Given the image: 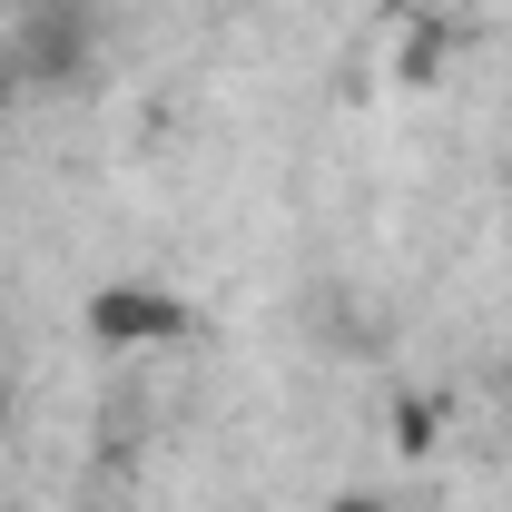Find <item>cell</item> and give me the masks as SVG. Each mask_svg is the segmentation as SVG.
<instances>
[{
	"label": "cell",
	"mask_w": 512,
	"mask_h": 512,
	"mask_svg": "<svg viewBox=\"0 0 512 512\" xmlns=\"http://www.w3.org/2000/svg\"><path fill=\"white\" fill-rule=\"evenodd\" d=\"M0 404H10V394H0Z\"/></svg>",
	"instance_id": "cell-9"
},
{
	"label": "cell",
	"mask_w": 512,
	"mask_h": 512,
	"mask_svg": "<svg viewBox=\"0 0 512 512\" xmlns=\"http://www.w3.org/2000/svg\"><path fill=\"white\" fill-rule=\"evenodd\" d=\"M99 20H109L99 0H20V30L0 40L20 89H79L99 60Z\"/></svg>",
	"instance_id": "cell-1"
},
{
	"label": "cell",
	"mask_w": 512,
	"mask_h": 512,
	"mask_svg": "<svg viewBox=\"0 0 512 512\" xmlns=\"http://www.w3.org/2000/svg\"><path fill=\"white\" fill-rule=\"evenodd\" d=\"M394 444H404V453L434 444V404H404V414H394Z\"/></svg>",
	"instance_id": "cell-4"
},
{
	"label": "cell",
	"mask_w": 512,
	"mask_h": 512,
	"mask_svg": "<svg viewBox=\"0 0 512 512\" xmlns=\"http://www.w3.org/2000/svg\"><path fill=\"white\" fill-rule=\"evenodd\" d=\"M444 69V20H424L414 40H404V79H434Z\"/></svg>",
	"instance_id": "cell-3"
},
{
	"label": "cell",
	"mask_w": 512,
	"mask_h": 512,
	"mask_svg": "<svg viewBox=\"0 0 512 512\" xmlns=\"http://www.w3.org/2000/svg\"><path fill=\"white\" fill-rule=\"evenodd\" d=\"M414 10H434V0H414Z\"/></svg>",
	"instance_id": "cell-8"
},
{
	"label": "cell",
	"mask_w": 512,
	"mask_h": 512,
	"mask_svg": "<svg viewBox=\"0 0 512 512\" xmlns=\"http://www.w3.org/2000/svg\"><path fill=\"white\" fill-rule=\"evenodd\" d=\"M503 404H512V375H503Z\"/></svg>",
	"instance_id": "cell-7"
},
{
	"label": "cell",
	"mask_w": 512,
	"mask_h": 512,
	"mask_svg": "<svg viewBox=\"0 0 512 512\" xmlns=\"http://www.w3.org/2000/svg\"><path fill=\"white\" fill-rule=\"evenodd\" d=\"M325 512H384V503H375V493H335Z\"/></svg>",
	"instance_id": "cell-6"
},
{
	"label": "cell",
	"mask_w": 512,
	"mask_h": 512,
	"mask_svg": "<svg viewBox=\"0 0 512 512\" xmlns=\"http://www.w3.org/2000/svg\"><path fill=\"white\" fill-rule=\"evenodd\" d=\"M0 109H20V69H10V50H0Z\"/></svg>",
	"instance_id": "cell-5"
},
{
	"label": "cell",
	"mask_w": 512,
	"mask_h": 512,
	"mask_svg": "<svg viewBox=\"0 0 512 512\" xmlns=\"http://www.w3.org/2000/svg\"><path fill=\"white\" fill-rule=\"evenodd\" d=\"M89 335H99L109 355L178 345V335H197V306H188V296H168V286H99V296H89Z\"/></svg>",
	"instance_id": "cell-2"
}]
</instances>
